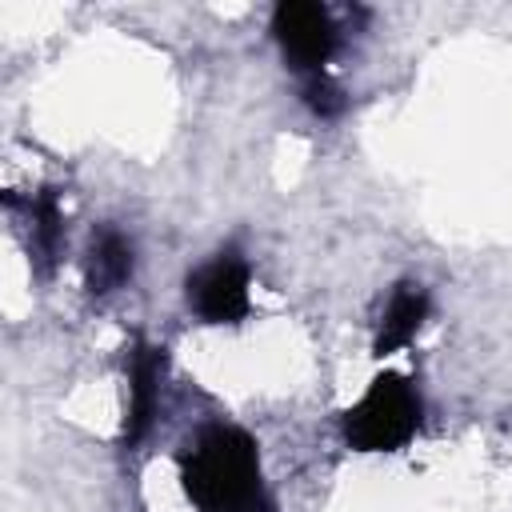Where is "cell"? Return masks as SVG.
Segmentation results:
<instances>
[{"mask_svg":"<svg viewBox=\"0 0 512 512\" xmlns=\"http://www.w3.org/2000/svg\"><path fill=\"white\" fill-rule=\"evenodd\" d=\"M132 268H136L132 240L120 228H100L92 236V252H88V292L92 296L116 292L120 284L132 280Z\"/></svg>","mask_w":512,"mask_h":512,"instance_id":"7","label":"cell"},{"mask_svg":"<svg viewBox=\"0 0 512 512\" xmlns=\"http://www.w3.org/2000/svg\"><path fill=\"white\" fill-rule=\"evenodd\" d=\"M304 108L312 112V116H320V120H332V116H340L344 108H348V100H344V92L320 72V76H308L304 80Z\"/></svg>","mask_w":512,"mask_h":512,"instance_id":"9","label":"cell"},{"mask_svg":"<svg viewBox=\"0 0 512 512\" xmlns=\"http://www.w3.org/2000/svg\"><path fill=\"white\" fill-rule=\"evenodd\" d=\"M420 420H424V404L416 384L400 372H384L344 412V440L356 452H396L416 436Z\"/></svg>","mask_w":512,"mask_h":512,"instance_id":"2","label":"cell"},{"mask_svg":"<svg viewBox=\"0 0 512 512\" xmlns=\"http://www.w3.org/2000/svg\"><path fill=\"white\" fill-rule=\"evenodd\" d=\"M160 376H164V348L136 344L128 356V416H124V444H140L160 408Z\"/></svg>","mask_w":512,"mask_h":512,"instance_id":"5","label":"cell"},{"mask_svg":"<svg viewBox=\"0 0 512 512\" xmlns=\"http://www.w3.org/2000/svg\"><path fill=\"white\" fill-rule=\"evenodd\" d=\"M188 304L204 324H236L248 316V264L236 248L216 252L188 276Z\"/></svg>","mask_w":512,"mask_h":512,"instance_id":"4","label":"cell"},{"mask_svg":"<svg viewBox=\"0 0 512 512\" xmlns=\"http://www.w3.org/2000/svg\"><path fill=\"white\" fill-rule=\"evenodd\" d=\"M28 224H32V252L44 260V268H52L60 240H64V216H60V196L52 188H40L28 200Z\"/></svg>","mask_w":512,"mask_h":512,"instance_id":"8","label":"cell"},{"mask_svg":"<svg viewBox=\"0 0 512 512\" xmlns=\"http://www.w3.org/2000/svg\"><path fill=\"white\" fill-rule=\"evenodd\" d=\"M428 308H432V300H428V288H424V284H416V280L396 284V292L388 296V308H384V316H380L372 352H376V356L400 352V348L420 332V324L428 320Z\"/></svg>","mask_w":512,"mask_h":512,"instance_id":"6","label":"cell"},{"mask_svg":"<svg viewBox=\"0 0 512 512\" xmlns=\"http://www.w3.org/2000/svg\"><path fill=\"white\" fill-rule=\"evenodd\" d=\"M272 36H276L284 60L296 72H308V76H320V68L340 48V28H336L332 12L324 4H316V0H284V4H276Z\"/></svg>","mask_w":512,"mask_h":512,"instance_id":"3","label":"cell"},{"mask_svg":"<svg viewBox=\"0 0 512 512\" xmlns=\"http://www.w3.org/2000/svg\"><path fill=\"white\" fill-rule=\"evenodd\" d=\"M180 480L196 512H276L256 440L236 424H204L180 456Z\"/></svg>","mask_w":512,"mask_h":512,"instance_id":"1","label":"cell"}]
</instances>
